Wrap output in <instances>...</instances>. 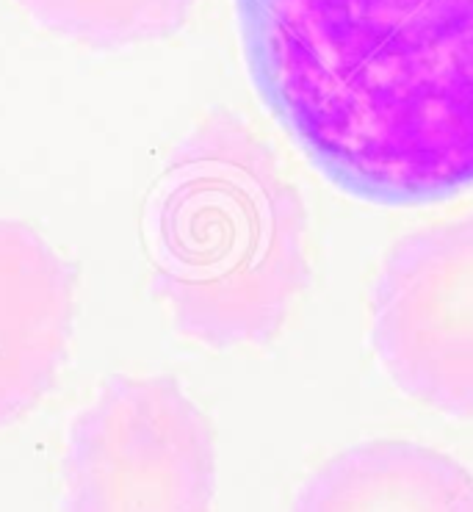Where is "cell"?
Returning a JSON list of instances; mask_svg holds the SVG:
<instances>
[{"mask_svg": "<svg viewBox=\"0 0 473 512\" xmlns=\"http://www.w3.org/2000/svg\"><path fill=\"white\" fill-rule=\"evenodd\" d=\"M263 106L357 200L473 186V0H236Z\"/></svg>", "mask_w": 473, "mask_h": 512, "instance_id": "1", "label": "cell"}, {"mask_svg": "<svg viewBox=\"0 0 473 512\" xmlns=\"http://www.w3.org/2000/svg\"><path fill=\"white\" fill-rule=\"evenodd\" d=\"M153 283L200 344H266L310 286L308 208L277 158L227 108L172 150L150 208Z\"/></svg>", "mask_w": 473, "mask_h": 512, "instance_id": "2", "label": "cell"}, {"mask_svg": "<svg viewBox=\"0 0 473 512\" xmlns=\"http://www.w3.org/2000/svg\"><path fill=\"white\" fill-rule=\"evenodd\" d=\"M61 512H211V421L169 374H114L70 427Z\"/></svg>", "mask_w": 473, "mask_h": 512, "instance_id": "3", "label": "cell"}, {"mask_svg": "<svg viewBox=\"0 0 473 512\" xmlns=\"http://www.w3.org/2000/svg\"><path fill=\"white\" fill-rule=\"evenodd\" d=\"M371 344L404 393L473 418V214L393 244L371 294Z\"/></svg>", "mask_w": 473, "mask_h": 512, "instance_id": "4", "label": "cell"}, {"mask_svg": "<svg viewBox=\"0 0 473 512\" xmlns=\"http://www.w3.org/2000/svg\"><path fill=\"white\" fill-rule=\"evenodd\" d=\"M78 269L34 227L0 219V427L56 385L75 319Z\"/></svg>", "mask_w": 473, "mask_h": 512, "instance_id": "5", "label": "cell"}, {"mask_svg": "<svg viewBox=\"0 0 473 512\" xmlns=\"http://www.w3.org/2000/svg\"><path fill=\"white\" fill-rule=\"evenodd\" d=\"M291 512H473V474L421 443H360L321 465Z\"/></svg>", "mask_w": 473, "mask_h": 512, "instance_id": "6", "label": "cell"}, {"mask_svg": "<svg viewBox=\"0 0 473 512\" xmlns=\"http://www.w3.org/2000/svg\"><path fill=\"white\" fill-rule=\"evenodd\" d=\"M45 31L97 50L158 42L189 23L197 0H17Z\"/></svg>", "mask_w": 473, "mask_h": 512, "instance_id": "7", "label": "cell"}]
</instances>
